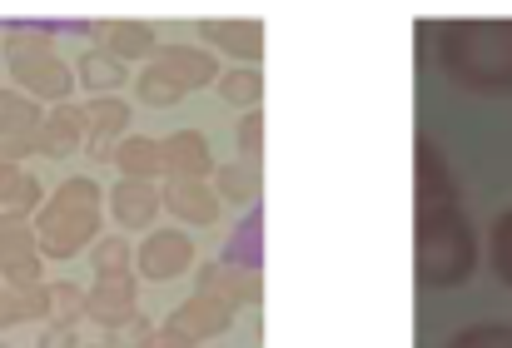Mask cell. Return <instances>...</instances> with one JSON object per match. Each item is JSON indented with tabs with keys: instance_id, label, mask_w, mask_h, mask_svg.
<instances>
[{
	"instance_id": "obj_1",
	"label": "cell",
	"mask_w": 512,
	"mask_h": 348,
	"mask_svg": "<svg viewBox=\"0 0 512 348\" xmlns=\"http://www.w3.org/2000/svg\"><path fill=\"white\" fill-rule=\"evenodd\" d=\"M478 264L473 224L458 209V189L443 170V155L418 140V284L458 289Z\"/></svg>"
},
{
	"instance_id": "obj_2",
	"label": "cell",
	"mask_w": 512,
	"mask_h": 348,
	"mask_svg": "<svg viewBox=\"0 0 512 348\" xmlns=\"http://www.w3.org/2000/svg\"><path fill=\"white\" fill-rule=\"evenodd\" d=\"M443 75L468 95H512V20H443L433 30Z\"/></svg>"
},
{
	"instance_id": "obj_3",
	"label": "cell",
	"mask_w": 512,
	"mask_h": 348,
	"mask_svg": "<svg viewBox=\"0 0 512 348\" xmlns=\"http://www.w3.org/2000/svg\"><path fill=\"white\" fill-rule=\"evenodd\" d=\"M95 229H100V189H95V179L60 184V194H55V204L45 214V249L60 254V259L80 254L95 239Z\"/></svg>"
},
{
	"instance_id": "obj_4",
	"label": "cell",
	"mask_w": 512,
	"mask_h": 348,
	"mask_svg": "<svg viewBox=\"0 0 512 348\" xmlns=\"http://www.w3.org/2000/svg\"><path fill=\"white\" fill-rule=\"evenodd\" d=\"M135 269H140V279H150V284H165V279L189 274V269H194V244H189V234H179V229H150L145 244L135 249Z\"/></svg>"
},
{
	"instance_id": "obj_5",
	"label": "cell",
	"mask_w": 512,
	"mask_h": 348,
	"mask_svg": "<svg viewBox=\"0 0 512 348\" xmlns=\"http://www.w3.org/2000/svg\"><path fill=\"white\" fill-rule=\"evenodd\" d=\"M234 314L239 309H229V304H219V299H209V294H194L189 304H179L170 314V334H179L184 344H204V339H214V334H224L229 324H234Z\"/></svg>"
},
{
	"instance_id": "obj_6",
	"label": "cell",
	"mask_w": 512,
	"mask_h": 348,
	"mask_svg": "<svg viewBox=\"0 0 512 348\" xmlns=\"http://www.w3.org/2000/svg\"><path fill=\"white\" fill-rule=\"evenodd\" d=\"M160 165H165V179H209L214 174L209 140L199 130H174L160 140Z\"/></svg>"
},
{
	"instance_id": "obj_7",
	"label": "cell",
	"mask_w": 512,
	"mask_h": 348,
	"mask_svg": "<svg viewBox=\"0 0 512 348\" xmlns=\"http://www.w3.org/2000/svg\"><path fill=\"white\" fill-rule=\"evenodd\" d=\"M160 209H165V199H160L155 179H120L110 189V214L120 229H150Z\"/></svg>"
},
{
	"instance_id": "obj_8",
	"label": "cell",
	"mask_w": 512,
	"mask_h": 348,
	"mask_svg": "<svg viewBox=\"0 0 512 348\" xmlns=\"http://www.w3.org/2000/svg\"><path fill=\"white\" fill-rule=\"evenodd\" d=\"M160 199H165V209H170L179 224L204 229V224L219 219V199H214V189L204 179H165L160 184Z\"/></svg>"
},
{
	"instance_id": "obj_9",
	"label": "cell",
	"mask_w": 512,
	"mask_h": 348,
	"mask_svg": "<svg viewBox=\"0 0 512 348\" xmlns=\"http://www.w3.org/2000/svg\"><path fill=\"white\" fill-rule=\"evenodd\" d=\"M194 294H209V299H219L229 309H244V304H259V274H244V269L214 259V264L199 269V289Z\"/></svg>"
},
{
	"instance_id": "obj_10",
	"label": "cell",
	"mask_w": 512,
	"mask_h": 348,
	"mask_svg": "<svg viewBox=\"0 0 512 348\" xmlns=\"http://www.w3.org/2000/svg\"><path fill=\"white\" fill-rule=\"evenodd\" d=\"M199 40L229 50L244 65H254L264 55V25L259 20H199Z\"/></svg>"
},
{
	"instance_id": "obj_11",
	"label": "cell",
	"mask_w": 512,
	"mask_h": 348,
	"mask_svg": "<svg viewBox=\"0 0 512 348\" xmlns=\"http://www.w3.org/2000/svg\"><path fill=\"white\" fill-rule=\"evenodd\" d=\"M155 65L170 70L184 90H199V85H214L219 80V60L204 45H160L155 50Z\"/></svg>"
},
{
	"instance_id": "obj_12",
	"label": "cell",
	"mask_w": 512,
	"mask_h": 348,
	"mask_svg": "<svg viewBox=\"0 0 512 348\" xmlns=\"http://www.w3.org/2000/svg\"><path fill=\"white\" fill-rule=\"evenodd\" d=\"M15 70H20V80H25L30 90H40V95H65V90H70V70H65L40 40H30V50L15 45Z\"/></svg>"
},
{
	"instance_id": "obj_13",
	"label": "cell",
	"mask_w": 512,
	"mask_h": 348,
	"mask_svg": "<svg viewBox=\"0 0 512 348\" xmlns=\"http://www.w3.org/2000/svg\"><path fill=\"white\" fill-rule=\"evenodd\" d=\"M95 35L105 40V50L115 55V60H140V55H150L155 60V30L145 25V20H110V25H95Z\"/></svg>"
},
{
	"instance_id": "obj_14",
	"label": "cell",
	"mask_w": 512,
	"mask_h": 348,
	"mask_svg": "<svg viewBox=\"0 0 512 348\" xmlns=\"http://www.w3.org/2000/svg\"><path fill=\"white\" fill-rule=\"evenodd\" d=\"M80 115L90 120L85 130L95 135V145H90L95 155H110V140H120V135H125V125H130V105H125L120 95H100V100H90Z\"/></svg>"
},
{
	"instance_id": "obj_15",
	"label": "cell",
	"mask_w": 512,
	"mask_h": 348,
	"mask_svg": "<svg viewBox=\"0 0 512 348\" xmlns=\"http://www.w3.org/2000/svg\"><path fill=\"white\" fill-rule=\"evenodd\" d=\"M85 309H90V319L95 324H125L130 314H135V284L130 279H100V289L85 299Z\"/></svg>"
},
{
	"instance_id": "obj_16",
	"label": "cell",
	"mask_w": 512,
	"mask_h": 348,
	"mask_svg": "<svg viewBox=\"0 0 512 348\" xmlns=\"http://www.w3.org/2000/svg\"><path fill=\"white\" fill-rule=\"evenodd\" d=\"M219 259L234 264V269H244V274H259V269H264V249H259V209H249V214L229 229V244H224Z\"/></svg>"
},
{
	"instance_id": "obj_17",
	"label": "cell",
	"mask_w": 512,
	"mask_h": 348,
	"mask_svg": "<svg viewBox=\"0 0 512 348\" xmlns=\"http://www.w3.org/2000/svg\"><path fill=\"white\" fill-rule=\"evenodd\" d=\"M115 165L125 170V179H160L165 165H160V140L150 135H130L115 145Z\"/></svg>"
},
{
	"instance_id": "obj_18",
	"label": "cell",
	"mask_w": 512,
	"mask_h": 348,
	"mask_svg": "<svg viewBox=\"0 0 512 348\" xmlns=\"http://www.w3.org/2000/svg\"><path fill=\"white\" fill-rule=\"evenodd\" d=\"M75 75H80L85 90H95V95H115V90L125 85V60H115L110 50H85Z\"/></svg>"
},
{
	"instance_id": "obj_19",
	"label": "cell",
	"mask_w": 512,
	"mask_h": 348,
	"mask_svg": "<svg viewBox=\"0 0 512 348\" xmlns=\"http://www.w3.org/2000/svg\"><path fill=\"white\" fill-rule=\"evenodd\" d=\"M259 165H214V199H229V204H254L259 199Z\"/></svg>"
},
{
	"instance_id": "obj_20",
	"label": "cell",
	"mask_w": 512,
	"mask_h": 348,
	"mask_svg": "<svg viewBox=\"0 0 512 348\" xmlns=\"http://www.w3.org/2000/svg\"><path fill=\"white\" fill-rule=\"evenodd\" d=\"M219 95H224L229 105H239L244 115L259 110V100H264V75H259V65H239V70L219 75Z\"/></svg>"
},
{
	"instance_id": "obj_21",
	"label": "cell",
	"mask_w": 512,
	"mask_h": 348,
	"mask_svg": "<svg viewBox=\"0 0 512 348\" xmlns=\"http://www.w3.org/2000/svg\"><path fill=\"white\" fill-rule=\"evenodd\" d=\"M135 95H140L145 105H155V110H170V105H179V100H184L189 90H184V85L174 80L170 70H160V65L150 60V70H145V75L135 80Z\"/></svg>"
},
{
	"instance_id": "obj_22",
	"label": "cell",
	"mask_w": 512,
	"mask_h": 348,
	"mask_svg": "<svg viewBox=\"0 0 512 348\" xmlns=\"http://www.w3.org/2000/svg\"><path fill=\"white\" fill-rule=\"evenodd\" d=\"M95 269H100V279H125V269H135V249L125 239H100Z\"/></svg>"
},
{
	"instance_id": "obj_23",
	"label": "cell",
	"mask_w": 512,
	"mask_h": 348,
	"mask_svg": "<svg viewBox=\"0 0 512 348\" xmlns=\"http://www.w3.org/2000/svg\"><path fill=\"white\" fill-rule=\"evenodd\" d=\"M80 130H85V115H80V110H60V115L50 120V150H55V155H70V150L80 145Z\"/></svg>"
},
{
	"instance_id": "obj_24",
	"label": "cell",
	"mask_w": 512,
	"mask_h": 348,
	"mask_svg": "<svg viewBox=\"0 0 512 348\" xmlns=\"http://www.w3.org/2000/svg\"><path fill=\"white\" fill-rule=\"evenodd\" d=\"M448 348H512V329L508 324H478V329H463L458 339H448Z\"/></svg>"
},
{
	"instance_id": "obj_25",
	"label": "cell",
	"mask_w": 512,
	"mask_h": 348,
	"mask_svg": "<svg viewBox=\"0 0 512 348\" xmlns=\"http://www.w3.org/2000/svg\"><path fill=\"white\" fill-rule=\"evenodd\" d=\"M155 339V329H150V319H140V314H130L125 324H110V334H105V348H145Z\"/></svg>"
},
{
	"instance_id": "obj_26",
	"label": "cell",
	"mask_w": 512,
	"mask_h": 348,
	"mask_svg": "<svg viewBox=\"0 0 512 348\" xmlns=\"http://www.w3.org/2000/svg\"><path fill=\"white\" fill-rule=\"evenodd\" d=\"M493 269H498V279L512 289V209L493 224Z\"/></svg>"
},
{
	"instance_id": "obj_27",
	"label": "cell",
	"mask_w": 512,
	"mask_h": 348,
	"mask_svg": "<svg viewBox=\"0 0 512 348\" xmlns=\"http://www.w3.org/2000/svg\"><path fill=\"white\" fill-rule=\"evenodd\" d=\"M239 150H244L249 165L264 160V115H259V110H249V115L239 120Z\"/></svg>"
},
{
	"instance_id": "obj_28",
	"label": "cell",
	"mask_w": 512,
	"mask_h": 348,
	"mask_svg": "<svg viewBox=\"0 0 512 348\" xmlns=\"http://www.w3.org/2000/svg\"><path fill=\"white\" fill-rule=\"evenodd\" d=\"M145 348H194V344H184V339H179V334H170V329H155V339H150Z\"/></svg>"
},
{
	"instance_id": "obj_29",
	"label": "cell",
	"mask_w": 512,
	"mask_h": 348,
	"mask_svg": "<svg viewBox=\"0 0 512 348\" xmlns=\"http://www.w3.org/2000/svg\"><path fill=\"white\" fill-rule=\"evenodd\" d=\"M45 348H75V334H70V324L50 329V339H45Z\"/></svg>"
}]
</instances>
